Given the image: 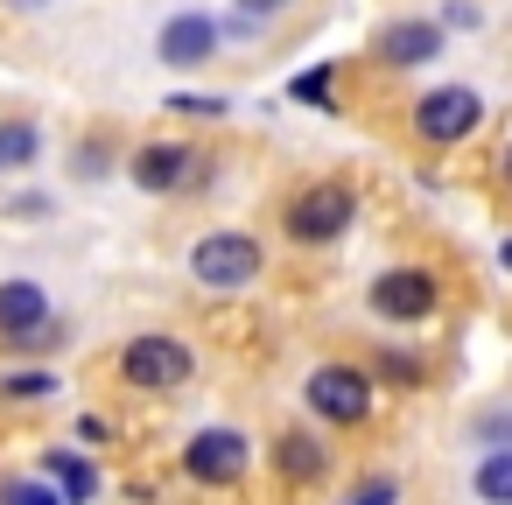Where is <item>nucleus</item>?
Masks as SVG:
<instances>
[{
  "label": "nucleus",
  "mask_w": 512,
  "mask_h": 505,
  "mask_svg": "<svg viewBox=\"0 0 512 505\" xmlns=\"http://www.w3.org/2000/svg\"><path fill=\"white\" fill-rule=\"evenodd\" d=\"M351 225H358V183L351 176H309L281 204V239L295 253H330L351 239Z\"/></svg>",
  "instance_id": "1"
},
{
  "label": "nucleus",
  "mask_w": 512,
  "mask_h": 505,
  "mask_svg": "<svg viewBox=\"0 0 512 505\" xmlns=\"http://www.w3.org/2000/svg\"><path fill=\"white\" fill-rule=\"evenodd\" d=\"M484 92L477 85H428L414 106H407V134L428 148V155H449V148H463L477 127H484Z\"/></svg>",
  "instance_id": "2"
},
{
  "label": "nucleus",
  "mask_w": 512,
  "mask_h": 505,
  "mask_svg": "<svg viewBox=\"0 0 512 505\" xmlns=\"http://www.w3.org/2000/svg\"><path fill=\"white\" fill-rule=\"evenodd\" d=\"M267 274V246L239 225H218L204 239H190V281L211 288V295H246L253 281Z\"/></svg>",
  "instance_id": "3"
},
{
  "label": "nucleus",
  "mask_w": 512,
  "mask_h": 505,
  "mask_svg": "<svg viewBox=\"0 0 512 505\" xmlns=\"http://www.w3.org/2000/svg\"><path fill=\"white\" fill-rule=\"evenodd\" d=\"M302 407H309L316 421H330V428H365L372 407H379V379H372L365 365H351V358H323V365L302 379Z\"/></svg>",
  "instance_id": "4"
},
{
  "label": "nucleus",
  "mask_w": 512,
  "mask_h": 505,
  "mask_svg": "<svg viewBox=\"0 0 512 505\" xmlns=\"http://www.w3.org/2000/svg\"><path fill=\"white\" fill-rule=\"evenodd\" d=\"M64 344V323L50 309V288L29 281V274H8L0 281V351H22V358H43Z\"/></svg>",
  "instance_id": "5"
},
{
  "label": "nucleus",
  "mask_w": 512,
  "mask_h": 505,
  "mask_svg": "<svg viewBox=\"0 0 512 505\" xmlns=\"http://www.w3.org/2000/svg\"><path fill=\"white\" fill-rule=\"evenodd\" d=\"M365 309L379 323H393V330H414V323H428L442 309V274L421 267V260H393V267H379L365 281Z\"/></svg>",
  "instance_id": "6"
},
{
  "label": "nucleus",
  "mask_w": 512,
  "mask_h": 505,
  "mask_svg": "<svg viewBox=\"0 0 512 505\" xmlns=\"http://www.w3.org/2000/svg\"><path fill=\"white\" fill-rule=\"evenodd\" d=\"M190 379H197L190 337H176V330H134L120 344V386H134V393H176Z\"/></svg>",
  "instance_id": "7"
},
{
  "label": "nucleus",
  "mask_w": 512,
  "mask_h": 505,
  "mask_svg": "<svg viewBox=\"0 0 512 505\" xmlns=\"http://www.w3.org/2000/svg\"><path fill=\"white\" fill-rule=\"evenodd\" d=\"M218 57H225V15H211V8H176L155 29V64L162 71H204Z\"/></svg>",
  "instance_id": "8"
},
{
  "label": "nucleus",
  "mask_w": 512,
  "mask_h": 505,
  "mask_svg": "<svg viewBox=\"0 0 512 505\" xmlns=\"http://www.w3.org/2000/svg\"><path fill=\"white\" fill-rule=\"evenodd\" d=\"M435 57H449V29L435 15H393L372 36V64L379 71H428Z\"/></svg>",
  "instance_id": "9"
},
{
  "label": "nucleus",
  "mask_w": 512,
  "mask_h": 505,
  "mask_svg": "<svg viewBox=\"0 0 512 505\" xmlns=\"http://www.w3.org/2000/svg\"><path fill=\"white\" fill-rule=\"evenodd\" d=\"M246 463H253L246 428H225V421H218V428H197V435L183 442V477H197V484H211V491L239 484Z\"/></svg>",
  "instance_id": "10"
},
{
  "label": "nucleus",
  "mask_w": 512,
  "mask_h": 505,
  "mask_svg": "<svg viewBox=\"0 0 512 505\" xmlns=\"http://www.w3.org/2000/svg\"><path fill=\"white\" fill-rule=\"evenodd\" d=\"M190 169H197V148L190 141H141L127 155V183L141 197H183L190 190Z\"/></svg>",
  "instance_id": "11"
},
{
  "label": "nucleus",
  "mask_w": 512,
  "mask_h": 505,
  "mask_svg": "<svg viewBox=\"0 0 512 505\" xmlns=\"http://www.w3.org/2000/svg\"><path fill=\"white\" fill-rule=\"evenodd\" d=\"M267 463H274V477H281V484H316V477L330 470V449H323L309 428H281V435H274V449H267Z\"/></svg>",
  "instance_id": "12"
},
{
  "label": "nucleus",
  "mask_w": 512,
  "mask_h": 505,
  "mask_svg": "<svg viewBox=\"0 0 512 505\" xmlns=\"http://www.w3.org/2000/svg\"><path fill=\"white\" fill-rule=\"evenodd\" d=\"M43 148H50L43 120H29V113L0 120V176H22V169H36V162H43Z\"/></svg>",
  "instance_id": "13"
},
{
  "label": "nucleus",
  "mask_w": 512,
  "mask_h": 505,
  "mask_svg": "<svg viewBox=\"0 0 512 505\" xmlns=\"http://www.w3.org/2000/svg\"><path fill=\"white\" fill-rule=\"evenodd\" d=\"M43 477L64 491V505H92V498H99V470H92V456H78V449H50V456H43Z\"/></svg>",
  "instance_id": "14"
},
{
  "label": "nucleus",
  "mask_w": 512,
  "mask_h": 505,
  "mask_svg": "<svg viewBox=\"0 0 512 505\" xmlns=\"http://www.w3.org/2000/svg\"><path fill=\"white\" fill-rule=\"evenodd\" d=\"M365 372H372L379 386H393V393H421V386H428V365H421V351H407V344H379Z\"/></svg>",
  "instance_id": "15"
},
{
  "label": "nucleus",
  "mask_w": 512,
  "mask_h": 505,
  "mask_svg": "<svg viewBox=\"0 0 512 505\" xmlns=\"http://www.w3.org/2000/svg\"><path fill=\"white\" fill-rule=\"evenodd\" d=\"M281 99H295V106H309V113H337V64L295 71V78L281 85Z\"/></svg>",
  "instance_id": "16"
},
{
  "label": "nucleus",
  "mask_w": 512,
  "mask_h": 505,
  "mask_svg": "<svg viewBox=\"0 0 512 505\" xmlns=\"http://www.w3.org/2000/svg\"><path fill=\"white\" fill-rule=\"evenodd\" d=\"M470 491L477 505H512V449H484L470 470Z\"/></svg>",
  "instance_id": "17"
},
{
  "label": "nucleus",
  "mask_w": 512,
  "mask_h": 505,
  "mask_svg": "<svg viewBox=\"0 0 512 505\" xmlns=\"http://www.w3.org/2000/svg\"><path fill=\"white\" fill-rule=\"evenodd\" d=\"M57 393V372H0V400H15V407H29V400H50Z\"/></svg>",
  "instance_id": "18"
},
{
  "label": "nucleus",
  "mask_w": 512,
  "mask_h": 505,
  "mask_svg": "<svg viewBox=\"0 0 512 505\" xmlns=\"http://www.w3.org/2000/svg\"><path fill=\"white\" fill-rule=\"evenodd\" d=\"M169 113H183V120L211 127V120H225V113H232V99H218V92H169Z\"/></svg>",
  "instance_id": "19"
},
{
  "label": "nucleus",
  "mask_w": 512,
  "mask_h": 505,
  "mask_svg": "<svg viewBox=\"0 0 512 505\" xmlns=\"http://www.w3.org/2000/svg\"><path fill=\"white\" fill-rule=\"evenodd\" d=\"M0 505H64V491L50 477H8L0 484Z\"/></svg>",
  "instance_id": "20"
},
{
  "label": "nucleus",
  "mask_w": 512,
  "mask_h": 505,
  "mask_svg": "<svg viewBox=\"0 0 512 505\" xmlns=\"http://www.w3.org/2000/svg\"><path fill=\"white\" fill-rule=\"evenodd\" d=\"M470 435H477L484 449H512V407H484V414L470 421Z\"/></svg>",
  "instance_id": "21"
},
{
  "label": "nucleus",
  "mask_w": 512,
  "mask_h": 505,
  "mask_svg": "<svg viewBox=\"0 0 512 505\" xmlns=\"http://www.w3.org/2000/svg\"><path fill=\"white\" fill-rule=\"evenodd\" d=\"M344 505H400V477H386V470H379V477H365Z\"/></svg>",
  "instance_id": "22"
},
{
  "label": "nucleus",
  "mask_w": 512,
  "mask_h": 505,
  "mask_svg": "<svg viewBox=\"0 0 512 505\" xmlns=\"http://www.w3.org/2000/svg\"><path fill=\"white\" fill-rule=\"evenodd\" d=\"M295 0H232V15H253V22H281Z\"/></svg>",
  "instance_id": "23"
},
{
  "label": "nucleus",
  "mask_w": 512,
  "mask_h": 505,
  "mask_svg": "<svg viewBox=\"0 0 512 505\" xmlns=\"http://www.w3.org/2000/svg\"><path fill=\"white\" fill-rule=\"evenodd\" d=\"M99 176H106V148L85 141V148H78V183H99Z\"/></svg>",
  "instance_id": "24"
},
{
  "label": "nucleus",
  "mask_w": 512,
  "mask_h": 505,
  "mask_svg": "<svg viewBox=\"0 0 512 505\" xmlns=\"http://www.w3.org/2000/svg\"><path fill=\"white\" fill-rule=\"evenodd\" d=\"M435 22H442V29H477V22H484V15H477V8H470V0H449V8H442V15H435Z\"/></svg>",
  "instance_id": "25"
},
{
  "label": "nucleus",
  "mask_w": 512,
  "mask_h": 505,
  "mask_svg": "<svg viewBox=\"0 0 512 505\" xmlns=\"http://www.w3.org/2000/svg\"><path fill=\"white\" fill-rule=\"evenodd\" d=\"M50 0H8V15H43Z\"/></svg>",
  "instance_id": "26"
},
{
  "label": "nucleus",
  "mask_w": 512,
  "mask_h": 505,
  "mask_svg": "<svg viewBox=\"0 0 512 505\" xmlns=\"http://www.w3.org/2000/svg\"><path fill=\"white\" fill-rule=\"evenodd\" d=\"M498 176H505V190H512V141L498 148Z\"/></svg>",
  "instance_id": "27"
},
{
  "label": "nucleus",
  "mask_w": 512,
  "mask_h": 505,
  "mask_svg": "<svg viewBox=\"0 0 512 505\" xmlns=\"http://www.w3.org/2000/svg\"><path fill=\"white\" fill-rule=\"evenodd\" d=\"M498 267H505V274H512V239H498Z\"/></svg>",
  "instance_id": "28"
}]
</instances>
